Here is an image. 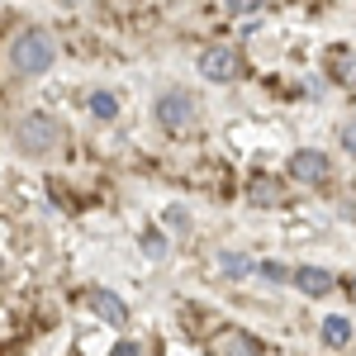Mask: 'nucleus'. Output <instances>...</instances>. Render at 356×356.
I'll use <instances>...</instances> for the list:
<instances>
[{"label":"nucleus","instance_id":"f257e3e1","mask_svg":"<svg viewBox=\"0 0 356 356\" xmlns=\"http://www.w3.org/2000/svg\"><path fill=\"white\" fill-rule=\"evenodd\" d=\"M10 67H15L19 76H43V72L53 67V38H48L43 29L19 33V38L10 43Z\"/></svg>","mask_w":356,"mask_h":356},{"label":"nucleus","instance_id":"f03ea898","mask_svg":"<svg viewBox=\"0 0 356 356\" xmlns=\"http://www.w3.org/2000/svg\"><path fill=\"white\" fill-rule=\"evenodd\" d=\"M15 143H19L24 157H43V152H53L62 143V129H57L53 114H24L19 129H15Z\"/></svg>","mask_w":356,"mask_h":356},{"label":"nucleus","instance_id":"7ed1b4c3","mask_svg":"<svg viewBox=\"0 0 356 356\" xmlns=\"http://www.w3.org/2000/svg\"><path fill=\"white\" fill-rule=\"evenodd\" d=\"M200 72L209 81H238L243 76V57L233 53V48H209V53L200 57Z\"/></svg>","mask_w":356,"mask_h":356},{"label":"nucleus","instance_id":"20e7f679","mask_svg":"<svg viewBox=\"0 0 356 356\" xmlns=\"http://www.w3.org/2000/svg\"><path fill=\"white\" fill-rule=\"evenodd\" d=\"M290 181H304V186H323L328 181V157L323 152H314V147H304L290 157Z\"/></svg>","mask_w":356,"mask_h":356},{"label":"nucleus","instance_id":"39448f33","mask_svg":"<svg viewBox=\"0 0 356 356\" xmlns=\"http://www.w3.org/2000/svg\"><path fill=\"white\" fill-rule=\"evenodd\" d=\"M157 119H162L166 129H186L195 119V100L186 90H166L162 100H157Z\"/></svg>","mask_w":356,"mask_h":356},{"label":"nucleus","instance_id":"423d86ee","mask_svg":"<svg viewBox=\"0 0 356 356\" xmlns=\"http://www.w3.org/2000/svg\"><path fill=\"white\" fill-rule=\"evenodd\" d=\"M214 352H219V356H261V342H257L252 332L223 328V332H219V342H214Z\"/></svg>","mask_w":356,"mask_h":356},{"label":"nucleus","instance_id":"0eeeda50","mask_svg":"<svg viewBox=\"0 0 356 356\" xmlns=\"http://www.w3.org/2000/svg\"><path fill=\"white\" fill-rule=\"evenodd\" d=\"M247 200H252V204H285V191H280V181H275V176H252Z\"/></svg>","mask_w":356,"mask_h":356},{"label":"nucleus","instance_id":"6e6552de","mask_svg":"<svg viewBox=\"0 0 356 356\" xmlns=\"http://www.w3.org/2000/svg\"><path fill=\"white\" fill-rule=\"evenodd\" d=\"M295 285H300L304 295H328L332 275L323 271V266H300V271H295Z\"/></svg>","mask_w":356,"mask_h":356},{"label":"nucleus","instance_id":"1a4fd4ad","mask_svg":"<svg viewBox=\"0 0 356 356\" xmlns=\"http://www.w3.org/2000/svg\"><path fill=\"white\" fill-rule=\"evenodd\" d=\"M95 314H100L105 323H114V328L129 318V309H124V300H119L114 290H95Z\"/></svg>","mask_w":356,"mask_h":356},{"label":"nucleus","instance_id":"9d476101","mask_svg":"<svg viewBox=\"0 0 356 356\" xmlns=\"http://www.w3.org/2000/svg\"><path fill=\"white\" fill-rule=\"evenodd\" d=\"M90 114H95V119H114V114H119V100H114L110 90H95V95H90Z\"/></svg>","mask_w":356,"mask_h":356},{"label":"nucleus","instance_id":"9b49d317","mask_svg":"<svg viewBox=\"0 0 356 356\" xmlns=\"http://www.w3.org/2000/svg\"><path fill=\"white\" fill-rule=\"evenodd\" d=\"M323 337H328L332 347H342V342H347V337H352V323H347V318H337V314H332V318H323Z\"/></svg>","mask_w":356,"mask_h":356},{"label":"nucleus","instance_id":"f8f14e48","mask_svg":"<svg viewBox=\"0 0 356 356\" xmlns=\"http://www.w3.org/2000/svg\"><path fill=\"white\" fill-rule=\"evenodd\" d=\"M332 67H337V81L356 86V53H352V48H342V53L332 57Z\"/></svg>","mask_w":356,"mask_h":356},{"label":"nucleus","instance_id":"ddd939ff","mask_svg":"<svg viewBox=\"0 0 356 356\" xmlns=\"http://www.w3.org/2000/svg\"><path fill=\"white\" fill-rule=\"evenodd\" d=\"M223 271H228V275H243V271H252V261H243V257H233V252H228V257H223Z\"/></svg>","mask_w":356,"mask_h":356},{"label":"nucleus","instance_id":"4468645a","mask_svg":"<svg viewBox=\"0 0 356 356\" xmlns=\"http://www.w3.org/2000/svg\"><path fill=\"white\" fill-rule=\"evenodd\" d=\"M261 275H266V280H285V266H280V261H261Z\"/></svg>","mask_w":356,"mask_h":356},{"label":"nucleus","instance_id":"2eb2a0df","mask_svg":"<svg viewBox=\"0 0 356 356\" xmlns=\"http://www.w3.org/2000/svg\"><path fill=\"white\" fill-rule=\"evenodd\" d=\"M257 5H261V0H228V10H233V15H252Z\"/></svg>","mask_w":356,"mask_h":356},{"label":"nucleus","instance_id":"dca6fc26","mask_svg":"<svg viewBox=\"0 0 356 356\" xmlns=\"http://www.w3.org/2000/svg\"><path fill=\"white\" fill-rule=\"evenodd\" d=\"M342 147H347V152H356V119L342 129Z\"/></svg>","mask_w":356,"mask_h":356},{"label":"nucleus","instance_id":"f3484780","mask_svg":"<svg viewBox=\"0 0 356 356\" xmlns=\"http://www.w3.org/2000/svg\"><path fill=\"white\" fill-rule=\"evenodd\" d=\"M110 356H143V352H138V342H119Z\"/></svg>","mask_w":356,"mask_h":356}]
</instances>
